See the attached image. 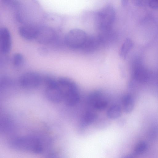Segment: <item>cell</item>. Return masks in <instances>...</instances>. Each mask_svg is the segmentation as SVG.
<instances>
[{
    "label": "cell",
    "mask_w": 158,
    "mask_h": 158,
    "mask_svg": "<svg viewBox=\"0 0 158 158\" xmlns=\"http://www.w3.org/2000/svg\"><path fill=\"white\" fill-rule=\"evenodd\" d=\"M10 145L17 150L34 153H40L43 150L40 141L38 139L32 137L18 138L13 140Z\"/></svg>",
    "instance_id": "cell-1"
},
{
    "label": "cell",
    "mask_w": 158,
    "mask_h": 158,
    "mask_svg": "<svg viewBox=\"0 0 158 158\" xmlns=\"http://www.w3.org/2000/svg\"><path fill=\"white\" fill-rule=\"evenodd\" d=\"M115 15L114 7L110 4L105 6L97 13L96 23L100 31L111 28L115 19Z\"/></svg>",
    "instance_id": "cell-2"
},
{
    "label": "cell",
    "mask_w": 158,
    "mask_h": 158,
    "mask_svg": "<svg viewBox=\"0 0 158 158\" xmlns=\"http://www.w3.org/2000/svg\"><path fill=\"white\" fill-rule=\"evenodd\" d=\"M57 81L62 93L64 102L72 101L79 97L78 88L74 81L65 77H60Z\"/></svg>",
    "instance_id": "cell-3"
},
{
    "label": "cell",
    "mask_w": 158,
    "mask_h": 158,
    "mask_svg": "<svg viewBox=\"0 0 158 158\" xmlns=\"http://www.w3.org/2000/svg\"><path fill=\"white\" fill-rule=\"evenodd\" d=\"M44 80L46 85L45 93L47 99L50 102L56 103L63 101V94L57 80L47 77Z\"/></svg>",
    "instance_id": "cell-4"
},
{
    "label": "cell",
    "mask_w": 158,
    "mask_h": 158,
    "mask_svg": "<svg viewBox=\"0 0 158 158\" xmlns=\"http://www.w3.org/2000/svg\"><path fill=\"white\" fill-rule=\"evenodd\" d=\"M87 35L83 30L74 28L70 30L65 35L64 41L69 47L77 49L81 48L84 44Z\"/></svg>",
    "instance_id": "cell-5"
},
{
    "label": "cell",
    "mask_w": 158,
    "mask_h": 158,
    "mask_svg": "<svg viewBox=\"0 0 158 158\" xmlns=\"http://www.w3.org/2000/svg\"><path fill=\"white\" fill-rule=\"evenodd\" d=\"M43 79L39 74L34 72H28L21 75L19 82L22 87L28 89L34 88L39 87L41 84Z\"/></svg>",
    "instance_id": "cell-6"
},
{
    "label": "cell",
    "mask_w": 158,
    "mask_h": 158,
    "mask_svg": "<svg viewBox=\"0 0 158 158\" xmlns=\"http://www.w3.org/2000/svg\"><path fill=\"white\" fill-rule=\"evenodd\" d=\"M56 35L55 31L50 27H39L35 40L40 44H48L52 43L56 40Z\"/></svg>",
    "instance_id": "cell-7"
},
{
    "label": "cell",
    "mask_w": 158,
    "mask_h": 158,
    "mask_svg": "<svg viewBox=\"0 0 158 158\" xmlns=\"http://www.w3.org/2000/svg\"><path fill=\"white\" fill-rule=\"evenodd\" d=\"M88 102L94 109L99 110L105 109L108 105L107 101L102 93L98 91L91 93L88 97Z\"/></svg>",
    "instance_id": "cell-8"
},
{
    "label": "cell",
    "mask_w": 158,
    "mask_h": 158,
    "mask_svg": "<svg viewBox=\"0 0 158 158\" xmlns=\"http://www.w3.org/2000/svg\"><path fill=\"white\" fill-rule=\"evenodd\" d=\"M11 46V37L8 30L5 27L0 29V49L4 55L10 52Z\"/></svg>",
    "instance_id": "cell-9"
},
{
    "label": "cell",
    "mask_w": 158,
    "mask_h": 158,
    "mask_svg": "<svg viewBox=\"0 0 158 158\" xmlns=\"http://www.w3.org/2000/svg\"><path fill=\"white\" fill-rule=\"evenodd\" d=\"M39 27L31 25H24L19 27L18 31L20 36L24 39L28 40H35Z\"/></svg>",
    "instance_id": "cell-10"
},
{
    "label": "cell",
    "mask_w": 158,
    "mask_h": 158,
    "mask_svg": "<svg viewBox=\"0 0 158 158\" xmlns=\"http://www.w3.org/2000/svg\"><path fill=\"white\" fill-rule=\"evenodd\" d=\"M101 45L98 35L88 36L81 48L86 53H91L95 51Z\"/></svg>",
    "instance_id": "cell-11"
},
{
    "label": "cell",
    "mask_w": 158,
    "mask_h": 158,
    "mask_svg": "<svg viewBox=\"0 0 158 158\" xmlns=\"http://www.w3.org/2000/svg\"><path fill=\"white\" fill-rule=\"evenodd\" d=\"M133 76L136 81L141 82H146L149 78V74L147 70L139 65H136L134 67Z\"/></svg>",
    "instance_id": "cell-12"
},
{
    "label": "cell",
    "mask_w": 158,
    "mask_h": 158,
    "mask_svg": "<svg viewBox=\"0 0 158 158\" xmlns=\"http://www.w3.org/2000/svg\"><path fill=\"white\" fill-rule=\"evenodd\" d=\"M101 45H105L111 42L115 38L116 34L111 28L100 31L98 35Z\"/></svg>",
    "instance_id": "cell-13"
},
{
    "label": "cell",
    "mask_w": 158,
    "mask_h": 158,
    "mask_svg": "<svg viewBox=\"0 0 158 158\" xmlns=\"http://www.w3.org/2000/svg\"><path fill=\"white\" fill-rule=\"evenodd\" d=\"M123 109L126 113H131L133 110L134 107V102L131 95L129 94L124 95L122 100Z\"/></svg>",
    "instance_id": "cell-14"
},
{
    "label": "cell",
    "mask_w": 158,
    "mask_h": 158,
    "mask_svg": "<svg viewBox=\"0 0 158 158\" xmlns=\"http://www.w3.org/2000/svg\"><path fill=\"white\" fill-rule=\"evenodd\" d=\"M97 118L96 115L92 112L89 111L85 113L81 118L80 124L84 127L92 124Z\"/></svg>",
    "instance_id": "cell-15"
},
{
    "label": "cell",
    "mask_w": 158,
    "mask_h": 158,
    "mask_svg": "<svg viewBox=\"0 0 158 158\" xmlns=\"http://www.w3.org/2000/svg\"><path fill=\"white\" fill-rule=\"evenodd\" d=\"M133 43L129 38H126L119 52L120 57L123 59H125L129 52L132 48Z\"/></svg>",
    "instance_id": "cell-16"
},
{
    "label": "cell",
    "mask_w": 158,
    "mask_h": 158,
    "mask_svg": "<svg viewBox=\"0 0 158 158\" xmlns=\"http://www.w3.org/2000/svg\"><path fill=\"white\" fill-rule=\"evenodd\" d=\"M121 112V107L119 105L114 104L108 109L107 112V115L109 119H115L120 117Z\"/></svg>",
    "instance_id": "cell-17"
},
{
    "label": "cell",
    "mask_w": 158,
    "mask_h": 158,
    "mask_svg": "<svg viewBox=\"0 0 158 158\" xmlns=\"http://www.w3.org/2000/svg\"><path fill=\"white\" fill-rule=\"evenodd\" d=\"M13 65L16 67L21 66L24 62V58L23 55L19 53H15L12 57Z\"/></svg>",
    "instance_id": "cell-18"
},
{
    "label": "cell",
    "mask_w": 158,
    "mask_h": 158,
    "mask_svg": "<svg viewBox=\"0 0 158 158\" xmlns=\"http://www.w3.org/2000/svg\"><path fill=\"white\" fill-rule=\"evenodd\" d=\"M147 148V145L144 141H141L135 146L134 152L135 154L139 155L144 152Z\"/></svg>",
    "instance_id": "cell-19"
},
{
    "label": "cell",
    "mask_w": 158,
    "mask_h": 158,
    "mask_svg": "<svg viewBox=\"0 0 158 158\" xmlns=\"http://www.w3.org/2000/svg\"><path fill=\"white\" fill-rule=\"evenodd\" d=\"M148 4L151 7L158 8V0H150L148 2Z\"/></svg>",
    "instance_id": "cell-20"
},
{
    "label": "cell",
    "mask_w": 158,
    "mask_h": 158,
    "mask_svg": "<svg viewBox=\"0 0 158 158\" xmlns=\"http://www.w3.org/2000/svg\"><path fill=\"white\" fill-rule=\"evenodd\" d=\"M122 158H133V157L130 155H127L123 156Z\"/></svg>",
    "instance_id": "cell-21"
},
{
    "label": "cell",
    "mask_w": 158,
    "mask_h": 158,
    "mask_svg": "<svg viewBox=\"0 0 158 158\" xmlns=\"http://www.w3.org/2000/svg\"><path fill=\"white\" fill-rule=\"evenodd\" d=\"M127 3V1L126 0H123L122 1V3L124 5H125Z\"/></svg>",
    "instance_id": "cell-22"
}]
</instances>
